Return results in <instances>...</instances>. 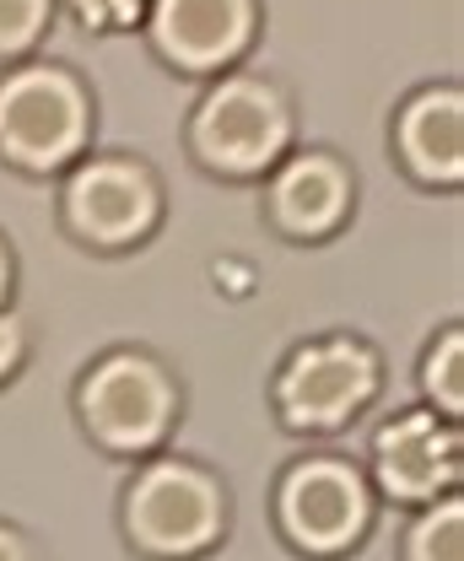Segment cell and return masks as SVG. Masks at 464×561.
<instances>
[{"mask_svg":"<svg viewBox=\"0 0 464 561\" xmlns=\"http://www.w3.org/2000/svg\"><path fill=\"white\" fill-rule=\"evenodd\" d=\"M265 38V0H151L140 44L179 81H211L249 66Z\"/></svg>","mask_w":464,"mask_h":561,"instance_id":"obj_10","label":"cell"},{"mask_svg":"<svg viewBox=\"0 0 464 561\" xmlns=\"http://www.w3.org/2000/svg\"><path fill=\"white\" fill-rule=\"evenodd\" d=\"M270 535L281 551L297 561H351L367 551L378 535L384 502L367 481L362 459L335 448V443H308L270 476Z\"/></svg>","mask_w":464,"mask_h":561,"instance_id":"obj_5","label":"cell"},{"mask_svg":"<svg viewBox=\"0 0 464 561\" xmlns=\"http://www.w3.org/2000/svg\"><path fill=\"white\" fill-rule=\"evenodd\" d=\"M168 179L135 146H92L55 179V227L70 249L92 260H125L162 238L168 227Z\"/></svg>","mask_w":464,"mask_h":561,"instance_id":"obj_6","label":"cell"},{"mask_svg":"<svg viewBox=\"0 0 464 561\" xmlns=\"http://www.w3.org/2000/svg\"><path fill=\"white\" fill-rule=\"evenodd\" d=\"M362 470L384 507L416 513L464 491V421L438 416L432 405H399L373 426Z\"/></svg>","mask_w":464,"mask_h":561,"instance_id":"obj_9","label":"cell"},{"mask_svg":"<svg viewBox=\"0 0 464 561\" xmlns=\"http://www.w3.org/2000/svg\"><path fill=\"white\" fill-rule=\"evenodd\" d=\"M98 87L55 55H33L0 70V168L49 184L98 146Z\"/></svg>","mask_w":464,"mask_h":561,"instance_id":"obj_7","label":"cell"},{"mask_svg":"<svg viewBox=\"0 0 464 561\" xmlns=\"http://www.w3.org/2000/svg\"><path fill=\"white\" fill-rule=\"evenodd\" d=\"M395 561H464V491L405 513Z\"/></svg>","mask_w":464,"mask_h":561,"instance_id":"obj_13","label":"cell"},{"mask_svg":"<svg viewBox=\"0 0 464 561\" xmlns=\"http://www.w3.org/2000/svg\"><path fill=\"white\" fill-rule=\"evenodd\" d=\"M184 157L211 184L254 190L270 168L303 140L297 92L265 66H233L200 81L195 103L184 108Z\"/></svg>","mask_w":464,"mask_h":561,"instance_id":"obj_3","label":"cell"},{"mask_svg":"<svg viewBox=\"0 0 464 561\" xmlns=\"http://www.w3.org/2000/svg\"><path fill=\"white\" fill-rule=\"evenodd\" d=\"M114 529L135 561H211L238 529L233 481L184 448H162L125 465L114 491Z\"/></svg>","mask_w":464,"mask_h":561,"instance_id":"obj_2","label":"cell"},{"mask_svg":"<svg viewBox=\"0 0 464 561\" xmlns=\"http://www.w3.org/2000/svg\"><path fill=\"white\" fill-rule=\"evenodd\" d=\"M70 421L98 459L135 465L179 443L190 421V383L168 351L114 341L70 378Z\"/></svg>","mask_w":464,"mask_h":561,"instance_id":"obj_1","label":"cell"},{"mask_svg":"<svg viewBox=\"0 0 464 561\" xmlns=\"http://www.w3.org/2000/svg\"><path fill=\"white\" fill-rule=\"evenodd\" d=\"M0 561H55V557H49V546L27 524H16V518L0 513Z\"/></svg>","mask_w":464,"mask_h":561,"instance_id":"obj_17","label":"cell"},{"mask_svg":"<svg viewBox=\"0 0 464 561\" xmlns=\"http://www.w3.org/2000/svg\"><path fill=\"white\" fill-rule=\"evenodd\" d=\"M60 27V0H0V70L44 55Z\"/></svg>","mask_w":464,"mask_h":561,"instance_id":"obj_14","label":"cell"},{"mask_svg":"<svg viewBox=\"0 0 464 561\" xmlns=\"http://www.w3.org/2000/svg\"><path fill=\"white\" fill-rule=\"evenodd\" d=\"M33 351H38V330L22 308H5L0 313V394L22 383V373L33 367Z\"/></svg>","mask_w":464,"mask_h":561,"instance_id":"obj_16","label":"cell"},{"mask_svg":"<svg viewBox=\"0 0 464 561\" xmlns=\"http://www.w3.org/2000/svg\"><path fill=\"white\" fill-rule=\"evenodd\" d=\"M416 394L438 416L464 421V319H443L416 356Z\"/></svg>","mask_w":464,"mask_h":561,"instance_id":"obj_12","label":"cell"},{"mask_svg":"<svg viewBox=\"0 0 464 561\" xmlns=\"http://www.w3.org/2000/svg\"><path fill=\"white\" fill-rule=\"evenodd\" d=\"M389 162L416 195L464 190V87L460 76H432L389 108Z\"/></svg>","mask_w":464,"mask_h":561,"instance_id":"obj_11","label":"cell"},{"mask_svg":"<svg viewBox=\"0 0 464 561\" xmlns=\"http://www.w3.org/2000/svg\"><path fill=\"white\" fill-rule=\"evenodd\" d=\"M151 0H60V22H76L87 38H125L140 33Z\"/></svg>","mask_w":464,"mask_h":561,"instance_id":"obj_15","label":"cell"},{"mask_svg":"<svg viewBox=\"0 0 464 561\" xmlns=\"http://www.w3.org/2000/svg\"><path fill=\"white\" fill-rule=\"evenodd\" d=\"M389 389V356L373 335L330 324L314 335H297L275 356L265 378L270 421L297 443H335L367 411H378Z\"/></svg>","mask_w":464,"mask_h":561,"instance_id":"obj_4","label":"cell"},{"mask_svg":"<svg viewBox=\"0 0 464 561\" xmlns=\"http://www.w3.org/2000/svg\"><path fill=\"white\" fill-rule=\"evenodd\" d=\"M260 190V227L286 249H330L362 216V173L330 140H297Z\"/></svg>","mask_w":464,"mask_h":561,"instance_id":"obj_8","label":"cell"},{"mask_svg":"<svg viewBox=\"0 0 464 561\" xmlns=\"http://www.w3.org/2000/svg\"><path fill=\"white\" fill-rule=\"evenodd\" d=\"M16 291H22V254H16L11 232L0 227V313L16 308Z\"/></svg>","mask_w":464,"mask_h":561,"instance_id":"obj_18","label":"cell"}]
</instances>
